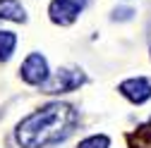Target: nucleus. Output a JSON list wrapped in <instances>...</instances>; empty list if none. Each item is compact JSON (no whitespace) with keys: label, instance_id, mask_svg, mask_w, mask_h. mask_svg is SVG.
<instances>
[{"label":"nucleus","instance_id":"obj_1","mask_svg":"<svg viewBox=\"0 0 151 148\" xmlns=\"http://www.w3.org/2000/svg\"><path fill=\"white\" fill-rule=\"evenodd\" d=\"M77 127V110L65 103H50L17 124V143L22 148H46L65 141Z\"/></svg>","mask_w":151,"mask_h":148},{"label":"nucleus","instance_id":"obj_2","mask_svg":"<svg viewBox=\"0 0 151 148\" xmlns=\"http://www.w3.org/2000/svg\"><path fill=\"white\" fill-rule=\"evenodd\" d=\"M82 84H84V74L79 69H60L41 84V91L43 93H70Z\"/></svg>","mask_w":151,"mask_h":148},{"label":"nucleus","instance_id":"obj_3","mask_svg":"<svg viewBox=\"0 0 151 148\" xmlns=\"http://www.w3.org/2000/svg\"><path fill=\"white\" fill-rule=\"evenodd\" d=\"M84 5H86V0H53L48 7V14L55 24L67 26L77 19V14L84 10Z\"/></svg>","mask_w":151,"mask_h":148},{"label":"nucleus","instance_id":"obj_4","mask_svg":"<svg viewBox=\"0 0 151 148\" xmlns=\"http://www.w3.org/2000/svg\"><path fill=\"white\" fill-rule=\"evenodd\" d=\"M22 79L27 84H36V86H41L48 79V62H46L43 55L31 53L29 58L24 60V65H22Z\"/></svg>","mask_w":151,"mask_h":148},{"label":"nucleus","instance_id":"obj_5","mask_svg":"<svg viewBox=\"0 0 151 148\" xmlns=\"http://www.w3.org/2000/svg\"><path fill=\"white\" fill-rule=\"evenodd\" d=\"M120 93L132 103H146L151 98V84L146 79H127L120 84Z\"/></svg>","mask_w":151,"mask_h":148},{"label":"nucleus","instance_id":"obj_6","mask_svg":"<svg viewBox=\"0 0 151 148\" xmlns=\"http://www.w3.org/2000/svg\"><path fill=\"white\" fill-rule=\"evenodd\" d=\"M0 19H10V22H24L27 14L24 7L17 0H0Z\"/></svg>","mask_w":151,"mask_h":148},{"label":"nucleus","instance_id":"obj_7","mask_svg":"<svg viewBox=\"0 0 151 148\" xmlns=\"http://www.w3.org/2000/svg\"><path fill=\"white\" fill-rule=\"evenodd\" d=\"M17 46V36L12 31H0V60H7Z\"/></svg>","mask_w":151,"mask_h":148},{"label":"nucleus","instance_id":"obj_8","mask_svg":"<svg viewBox=\"0 0 151 148\" xmlns=\"http://www.w3.org/2000/svg\"><path fill=\"white\" fill-rule=\"evenodd\" d=\"M132 143H134V148H151V127H142L132 136Z\"/></svg>","mask_w":151,"mask_h":148},{"label":"nucleus","instance_id":"obj_9","mask_svg":"<svg viewBox=\"0 0 151 148\" xmlns=\"http://www.w3.org/2000/svg\"><path fill=\"white\" fill-rule=\"evenodd\" d=\"M108 146H110V139L101 134V136H91V139H84V141H82L77 148H108Z\"/></svg>","mask_w":151,"mask_h":148},{"label":"nucleus","instance_id":"obj_10","mask_svg":"<svg viewBox=\"0 0 151 148\" xmlns=\"http://www.w3.org/2000/svg\"><path fill=\"white\" fill-rule=\"evenodd\" d=\"M132 14H134V10L122 7V10H115V12H113V19H129Z\"/></svg>","mask_w":151,"mask_h":148}]
</instances>
